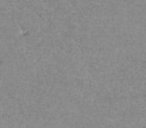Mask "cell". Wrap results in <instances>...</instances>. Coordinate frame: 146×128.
<instances>
[{"label":"cell","instance_id":"1","mask_svg":"<svg viewBox=\"0 0 146 128\" xmlns=\"http://www.w3.org/2000/svg\"><path fill=\"white\" fill-rule=\"evenodd\" d=\"M144 128H146V126H145V127H144Z\"/></svg>","mask_w":146,"mask_h":128}]
</instances>
